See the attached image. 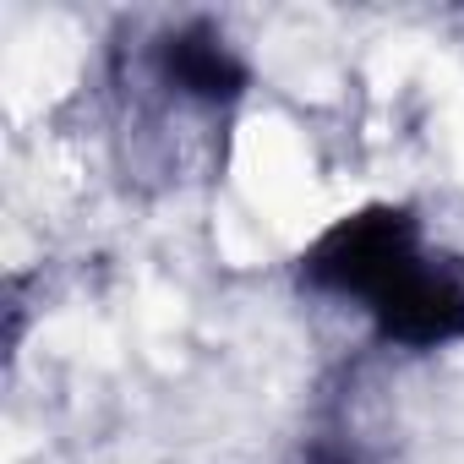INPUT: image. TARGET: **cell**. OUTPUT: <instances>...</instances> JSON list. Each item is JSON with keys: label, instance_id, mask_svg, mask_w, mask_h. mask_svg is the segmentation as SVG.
<instances>
[{"label": "cell", "instance_id": "6da1fadb", "mask_svg": "<svg viewBox=\"0 0 464 464\" xmlns=\"http://www.w3.org/2000/svg\"><path fill=\"white\" fill-rule=\"evenodd\" d=\"M415 257H426L420 218L399 202H366V208L334 218L301 252V279L317 295L372 306Z\"/></svg>", "mask_w": 464, "mask_h": 464}, {"label": "cell", "instance_id": "7a4b0ae2", "mask_svg": "<svg viewBox=\"0 0 464 464\" xmlns=\"http://www.w3.org/2000/svg\"><path fill=\"white\" fill-rule=\"evenodd\" d=\"M372 323L399 350H442L464 339V257H415L372 306Z\"/></svg>", "mask_w": 464, "mask_h": 464}, {"label": "cell", "instance_id": "3957f363", "mask_svg": "<svg viewBox=\"0 0 464 464\" xmlns=\"http://www.w3.org/2000/svg\"><path fill=\"white\" fill-rule=\"evenodd\" d=\"M159 77L180 99H197V104H229V99H241L246 82H252V72L236 55V44H229L218 28H208V23H186V28H175L159 44Z\"/></svg>", "mask_w": 464, "mask_h": 464}]
</instances>
